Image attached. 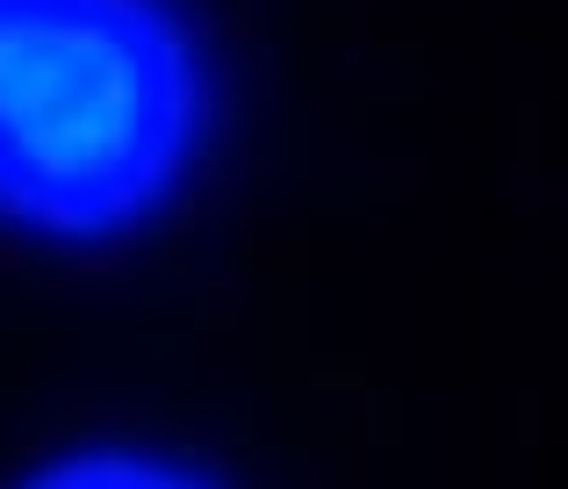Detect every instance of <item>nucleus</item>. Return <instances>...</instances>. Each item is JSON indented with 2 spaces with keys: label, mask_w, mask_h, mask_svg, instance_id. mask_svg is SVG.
<instances>
[{
  "label": "nucleus",
  "mask_w": 568,
  "mask_h": 489,
  "mask_svg": "<svg viewBox=\"0 0 568 489\" xmlns=\"http://www.w3.org/2000/svg\"><path fill=\"white\" fill-rule=\"evenodd\" d=\"M202 80L159 0H0V210L115 231L173 187Z\"/></svg>",
  "instance_id": "1"
},
{
  "label": "nucleus",
  "mask_w": 568,
  "mask_h": 489,
  "mask_svg": "<svg viewBox=\"0 0 568 489\" xmlns=\"http://www.w3.org/2000/svg\"><path fill=\"white\" fill-rule=\"evenodd\" d=\"M37 489H202V482L159 461H72L58 476H43Z\"/></svg>",
  "instance_id": "2"
}]
</instances>
